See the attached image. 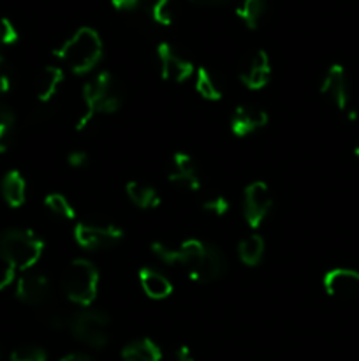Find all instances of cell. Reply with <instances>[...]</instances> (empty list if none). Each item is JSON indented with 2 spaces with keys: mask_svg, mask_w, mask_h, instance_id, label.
Instances as JSON below:
<instances>
[{
  "mask_svg": "<svg viewBox=\"0 0 359 361\" xmlns=\"http://www.w3.org/2000/svg\"><path fill=\"white\" fill-rule=\"evenodd\" d=\"M83 111L76 120V130H84L95 116L113 115L123 106V95L109 71H99L81 88Z\"/></svg>",
  "mask_w": 359,
  "mask_h": 361,
  "instance_id": "1",
  "label": "cell"
},
{
  "mask_svg": "<svg viewBox=\"0 0 359 361\" xmlns=\"http://www.w3.org/2000/svg\"><path fill=\"white\" fill-rule=\"evenodd\" d=\"M53 55L76 76H87L101 63L104 42L95 28L81 27L53 51Z\"/></svg>",
  "mask_w": 359,
  "mask_h": 361,
  "instance_id": "2",
  "label": "cell"
},
{
  "mask_svg": "<svg viewBox=\"0 0 359 361\" xmlns=\"http://www.w3.org/2000/svg\"><path fill=\"white\" fill-rule=\"evenodd\" d=\"M46 243L32 229L7 228L0 233V259L16 275L30 271L41 261Z\"/></svg>",
  "mask_w": 359,
  "mask_h": 361,
  "instance_id": "3",
  "label": "cell"
},
{
  "mask_svg": "<svg viewBox=\"0 0 359 361\" xmlns=\"http://www.w3.org/2000/svg\"><path fill=\"white\" fill-rule=\"evenodd\" d=\"M99 286H101V271L94 261L87 257H76L65 268L62 277V289L65 298L73 305L92 307L97 300Z\"/></svg>",
  "mask_w": 359,
  "mask_h": 361,
  "instance_id": "4",
  "label": "cell"
},
{
  "mask_svg": "<svg viewBox=\"0 0 359 361\" xmlns=\"http://www.w3.org/2000/svg\"><path fill=\"white\" fill-rule=\"evenodd\" d=\"M109 324L111 317L106 310L83 307L70 314L69 331L74 341L90 349H104L109 344Z\"/></svg>",
  "mask_w": 359,
  "mask_h": 361,
  "instance_id": "5",
  "label": "cell"
},
{
  "mask_svg": "<svg viewBox=\"0 0 359 361\" xmlns=\"http://www.w3.org/2000/svg\"><path fill=\"white\" fill-rule=\"evenodd\" d=\"M74 242L80 249L94 250L109 249L123 240L125 231L115 222L108 221H77L73 229Z\"/></svg>",
  "mask_w": 359,
  "mask_h": 361,
  "instance_id": "6",
  "label": "cell"
},
{
  "mask_svg": "<svg viewBox=\"0 0 359 361\" xmlns=\"http://www.w3.org/2000/svg\"><path fill=\"white\" fill-rule=\"evenodd\" d=\"M273 192L263 180H253L243 190V219L250 229H259L273 210Z\"/></svg>",
  "mask_w": 359,
  "mask_h": 361,
  "instance_id": "7",
  "label": "cell"
},
{
  "mask_svg": "<svg viewBox=\"0 0 359 361\" xmlns=\"http://www.w3.org/2000/svg\"><path fill=\"white\" fill-rule=\"evenodd\" d=\"M14 295L25 305L44 307L53 300V284L48 275L25 271L14 282Z\"/></svg>",
  "mask_w": 359,
  "mask_h": 361,
  "instance_id": "8",
  "label": "cell"
},
{
  "mask_svg": "<svg viewBox=\"0 0 359 361\" xmlns=\"http://www.w3.org/2000/svg\"><path fill=\"white\" fill-rule=\"evenodd\" d=\"M157 59L162 80L171 81V83H185L196 74L197 67L194 66L192 60L182 55L169 42H160L157 46Z\"/></svg>",
  "mask_w": 359,
  "mask_h": 361,
  "instance_id": "9",
  "label": "cell"
},
{
  "mask_svg": "<svg viewBox=\"0 0 359 361\" xmlns=\"http://www.w3.org/2000/svg\"><path fill=\"white\" fill-rule=\"evenodd\" d=\"M271 74H273L271 59L264 49L250 53L239 67V81L250 92L264 90L270 85Z\"/></svg>",
  "mask_w": 359,
  "mask_h": 361,
  "instance_id": "10",
  "label": "cell"
},
{
  "mask_svg": "<svg viewBox=\"0 0 359 361\" xmlns=\"http://www.w3.org/2000/svg\"><path fill=\"white\" fill-rule=\"evenodd\" d=\"M227 268L229 261L224 250L215 243H206V249H204L199 264L187 275H189L190 281L197 282V284H211V282L220 281L227 274Z\"/></svg>",
  "mask_w": 359,
  "mask_h": 361,
  "instance_id": "11",
  "label": "cell"
},
{
  "mask_svg": "<svg viewBox=\"0 0 359 361\" xmlns=\"http://www.w3.org/2000/svg\"><path fill=\"white\" fill-rule=\"evenodd\" d=\"M270 123V115L264 108L256 104H239L232 109L229 127L232 136L246 137L256 134L257 130L264 129Z\"/></svg>",
  "mask_w": 359,
  "mask_h": 361,
  "instance_id": "12",
  "label": "cell"
},
{
  "mask_svg": "<svg viewBox=\"0 0 359 361\" xmlns=\"http://www.w3.org/2000/svg\"><path fill=\"white\" fill-rule=\"evenodd\" d=\"M168 180L176 189H182L185 192H197L201 189V175L192 155L187 152H175Z\"/></svg>",
  "mask_w": 359,
  "mask_h": 361,
  "instance_id": "13",
  "label": "cell"
},
{
  "mask_svg": "<svg viewBox=\"0 0 359 361\" xmlns=\"http://www.w3.org/2000/svg\"><path fill=\"white\" fill-rule=\"evenodd\" d=\"M320 94L340 111H345L348 108L351 101V92H348V80L345 67L340 63H333L329 69L324 73L319 87Z\"/></svg>",
  "mask_w": 359,
  "mask_h": 361,
  "instance_id": "14",
  "label": "cell"
},
{
  "mask_svg": "<svg viewBox=\"0 0 359 361\" xmlns=\"http://www.w3.org/2000/svg\"><path fill=\"white\" fill-rule=\"evenodd\" d=\"M322 288L331 298H351L359 293L358 268H331L324 274Z\"/></svg>",
  "mask_w": 359,
  "mask_h": 361,
  "instance_id": "15",
  "label": "cell"
},
{
  "mask_svg": "<svg viewBox=\"0 0 359 361\" xmlns=\"http://www.w3.org/2000/svg\"><path fill=\"white\" fill-rule=\"evenodd\" d=\"M137 282H139L144 295L150 300H155V302H162V300L169 298L175 291V286L169 281L168 275H164L153 267L141 268L137 271Z\"/></svg>",
  "mask_w": 359,
  "mask_h": 361,
  "instance_id": "16",
  "label": "cell"
},
{
  "mask_svg": "<svg viewBox=\"0 0 359 361\" xmlns=\"http://www.w3.org/2000/svg\"><path fill=\"white\" fill-rule=\"evenodd\" d=\"M0 192L7 207L20 208L27 201V180L18 169H11L2 176L0 182Z\"/></svg>",
  "mask_w": 359,
  "mask_h": 361,
  "instance_id": "17",
  "label": "cell"
},
{
  "mask_svg": "<svg viewBox=\"0 0 359 361\" xmlns=\"http://www.w3.org/2000/svg\"><path fill=\"white\" fill-rule=\"evenodd\" d=\"M63 80H65V71L60 66H48L41 73L37 80V88H35V95L37 101L42 104H48L58 94L60 87H62Z\"/></svg>",
  "mask_w": 359,
  "mask_h": 361,
  "instance_id": "18",
  "label": "cell"
},
{
  "mask_svg": "<svg viewBox=\"0 0 359 361\" xmlns=\"http://www.w3.org/2000/svg\"><path fill=\"white\" fill-rule=\"evenodd\" d=\"M125 194L130 203L141 210H155L162 203L158 190L150 183L139 182V180H129L125 185Z\"/></svg>",
  "mask_w": 359,
  "mask_h": 361,
  "instance_id": "19",
  "label": "cell"
},
{
  "mask_svg": "<svg viewBox=\"0 0 359 361\" xmlns=\"http://www.w3.org/2000/svg\"><path fill=\"white\" fill-rule=\"evenodd\" d=\"M122 361H162V349L153 338L141 337L123 345Z\"/></svg>",
  "mask_w": 359,
  "mask_h": 361,
  "instance_id": "20",
  "label": "cell"
},
{
  "mask_svg": "<svg viewBox=\"0 0 359 361\" xmlns=\"http://www.w3.org/2000/svg\"><path fill=\"white\" fill-rule=\"evenodd\" d=\"M194 87H196V92L204 101L217 102L224 95V88H222L220 81L208 67H197L196 74H194Z\"/></svg>",
  "mask_w": 359,
  "mask_h": 361,
  "instance_id": "21",
  "label": "cell"
},
{
  "mask_svg": "<svg viewBox=\"0 0 359 361\" xmlns=\"http://www.w3.org/2000/svg\"><path fill=\"white\" fill-rule=\"evenodd\" d=\"M264 254H266V242H264L263 236L257 235V233L245 236V238L238 243V257L245 267H259L264 259Z\"/></svg>",
  "mask_w": 359,
  "mask_h": 361,
  "instance_id": "22",
  "label": "cell"
},
{
  "mask_svg": "<svg viewBox=\"0 0 359 361\" xmlns=\"http://www.w3.org/2000/svg\"><path fill=\"white\" fill-rule=\"evenodd\" d=\"M264 13H266V0H241V4L236 7V16L250 30L259 27Z\"/></svg>",
  "mask_w": 359,
  "mask_h": 361,
  "instance_id": "23",
  "label": "cell"
},
{
  "mask_svg": "<svg viewBox=\"0 0 359 361\" xmlns=\"http://www.w3.org/2000/svg\"><path fill=\"white\" fill-rule=\"evenodd\" d=\"M44 207L49 214L62 219V221H74L76 219V208L70 203L69 197L63 196L62 192H49L44 197Z\"/></svg>",
  "mask_w": 359,
  "mask_h": 361,
  "instance_id": "24",
  "label": "cell"
},
{
  "mask_svg": "<svg viewBox=\"0 0 359 361\" xmlns=\"http://www.w3.org/2000/svg\"><path fill=\"white\" fill-rule=\"evenodd\" d=\"M150 250L162 264H168V267H178L180 263V250L178 247H172L169 243L160 242V240H155L150 243Z\"/></svg>",
  "mask_w": 359,
  "mask_h": 361,
  "instance_id": "25",
  "label": "cell"
},
{
  "mask_svg": "<svg viewBox=\"0 0 359 361\" xmlns=\"http://www.w3.org/2000/svg\"><path fill=\"white\" fill-rule=\"evenodd\" d=\"M151 20L162 27H169L175 20V0H155L151 6Z\"/></svg>",
  "mask_w": 359,
  "mask_h": 361,
  "instance_id": "26",
  "label": "cell"
},
{
  "mask_svg": "<svg viewBox=\"0 0 359 361\" xmlns=\"http://www.w3.org/2000/svg\"><path fill=\"white\" fill-rule=\"evenodd\" d=\"M9 361H48V353L39 345H21L11 353Z\"/></svg>",
  "mask_w": 359,
  "mask_h": 361,
  "instance_id": "27",
  "label": "cell"
},
{
  "mask_svg": "<svg viewBox=\"0 0 359 361\" xmlns=\"http://www.w3.org/2000/svg\"><path fill=\"white\" fill-rule=\"evenodd\" d=\"M203 210L213 217H225L231 212V201L222 194H217L203 201Z\"/></svg>",
  "mask_w": 359,
  "mask_h": 361,
  "instance_id": "28",
  "label": "cell"
},
{
  "mask_svg": "<svg viewBox=\"0 0 359 361\" xmlns=\"http://www.w3.org/2000/svg\"><path fill=\"white\" fill-rule=\"evenodd\" d=\"M16 120H0V154H6L14 141Z\"/></svg>",
  "mask_w": 359,
  "mask_h": 361,
  "instance_id": "29",
  "label": "cell"
},
{
  "mask_svg": "<svg viewBox=\"0 0 359 361\" xmlns=\"http://www.w3.org/2000/svg\"><path fill=\"white\" fill-rule=\"evenodd\" d=\"M18 39H20V34L13 21L9 18H0V48L14 44L18 42Z\"/></svg>",
  "mask_w": 359,
  "mask_h": 361,
  "instance_id": "30",
  "label": "cell"
},
{
  "mask_svg": "<svg viewBox=\"0 0 359 361\" xmlns=\"http://www.w3.org/2000/svg\"><path fill=\"white\" fill-rule=\"evenodd\" d=\"M11 81H13V73L6 56L0 53V95L7 94L11 90Z\"/></svg>",
  "mask_w": 359,
  "mask_h": 361,
  "instance_id": "31",
  "label": "cell"
},
{
  "mask_svg": "<svg viewBox=\"0 0 359 361\" xmlns=\"http://www.w3.org/2000/svg\"><path fill=\"white\" fill-rule=\"evenodd\" d=\"M88 162H90V157H88V152L81 150V148H76V150H70L67 154V164L74 169H83L87 168Z\"/></svg>",
  "mask_w": 359,
  "mask_h": 361,
  "instance_id": "32",
  "label": "cell"
},
{
  "mask_svg": "<svg viewBox=\"0 0 359 361\" xmlns=\"http://www.w3.org/2000/svg\"><path fill=\"white\" fill-rule=\"evenodd\" d=\"M69 323H70V314H63V312H53L51 316L48 317V324L53 328V330H69Z\"/></svg>",
  "mask_w": 359,
  "mask_h": 361,
  "instance_id": "33",
  "label": "cell"
},
{
  "mask_svg": "<svg viewBox=\"0 0 359 361\" xmlns=\"http://www.w3.org/2000/svg\"><path fill=\"white\" fill-rule=\"evenodd\" d=\"M111 6L118 13H132L141 6V0H111Z\"/></svg>",
  "mask_w": 359,
  "mask_h": 361,
  "instance_id": "34",
  "label": "cell"
},
{
  "mask_svg": "<svg viewBox=\"0 0 359 361\" xmlns=\"http://www.w3.org/2000/svg\"><path fill=\"white\" fill-rule=\"evenodd\" d=\"M175 358L176 361H196V356L189 345H180L175 353Z\"/></svg>",
  "mask_w": 359,
  "mask_h": 361,
  "instance_id": "35",
  "label": "cell"
},
{
  "mask_svg": "<svg viewBox=\"0 0 359 361\" xmlns=\"http://www.w3.org/2000/svg\"><path fill=\"white\" fill-rule=\"evenodd\" d=\"M58 361H97V360L92 358V356L87 355V353H69V355L62 356Z\"/></svg>",
  "mask_w": 359,
  "mask_h": 361,
  "instance_id": "36",
  "label": "cell"
},
{
  "mask_svg": "<svg viewBox=\"0 0 359 361\" xmlns=\"http://www.w3.org/2000/svg\"><path fill=\"white\" fill-rule=\"evenodd\" d=\"M194 4H199V6H217V4L225 2V0H190Z\"/></svg>",
  "mask_w": 359,
  "mask_h": 361,
  "instance_id": "37",
  "label": "cell"
},
{
  "mask_svg": "<svg viewBox=\"0 0 359 361\" xmlns=\"http://www.w3.org/2000/svg\"><path fill=\"white\" fill-rule=\"evenodd\" d=\"M4 360H6V351H4V348L0 345V361H4Z\"/></svg>",
  "mask_w": 359,
  "mask_h": 361,
  "instance_id": "38",
  "label": "cell"
},
{
  "mask_svg": "<svg viewBox=\"0 0 359 361\" xmlns=\"http://www.w3.org/2000/svg\"><path fill=\"white\" fill-rule=\"evenodd\" d=\"M354 154H355V157L359 159V141H358V143H355V147H354Z\"/></svg>",
  "mask_w": 359,
  "mask_h": 361,
  "instance_id": "39",
  "label": "cell"
}]
</instances>
